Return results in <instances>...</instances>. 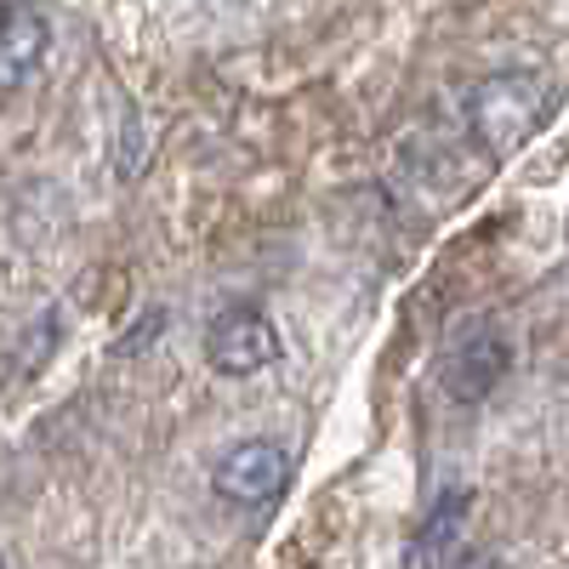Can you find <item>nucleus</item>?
Masks as SVG:
<instances>
[{"mask_svg": "<svg viewBox=\"0 0 569 569\" xmlns=\"http://www.w3.org/2000/svg\"><path fill=\"white\" fill-rule=\"evenodd\" d=\"M547 109H552V86L536 69H501L467 91V131L490 154H512L525 137L541 131Z\"/></svg>", "mask_w": 569, "mask_h": 569, "instance_id": "1", "label": "nucleus"}, {"mask_svg": "<svg viewBox=\"0 0 569 569\" xmlns=\"http://www.w3.org/2000/svg\"><path fill=\"white\" fill-rule=\"evenodd\" d=\"M279 359V330L257 302H228L206 325V365L217 376H257Z\"/></svg>", "mask_w": 569, "mask_h": 569, "instance_id": "2", "label": "nucleus"}, {"mask_svg": "<svg viewBox=\"0 0 569 569\" xmlns=\"http://www.w3.org/2000/svg\"><path fill=\"white\" fill-rule=\"evenodd\" d=\"M0 569H7V558H0Z\"/></svg>", "mask_w": 569, "mask_h": 569, "instance_id": "8", "label": "nucleus"}, {"mask_svg": "<svg viewBox=\"0 0 569 569\" xmlns=\"http://www.w3.org/2000/svg\"><path fill=\"white\" fill-rule=\"evenodd\" d=\"M461 518H467V496L450 490V496L433 507V518L421 525V536H416V563H421V569H439V563L461 547Z\"/></svg>", "mask_w": 569, "mask_h": 569, "instance_id": "6", "label": "nucleus"}, {"mask_svg": "<svg viewBox=\"0 0 569 569\" xmlns=\"http://www.w3.org/2000/svg\"><path fill=\"white\" fill-rule=\"evenodd\" d=\"M52 52V18L40 0H0V91H18Z\"/></svg>", "mask_w": 569, "mask_h": 569, "instance_id": "5", "label": "nucleus"}, {"mask_svg": "<svg viewBox=\"0 0 569 569\" xmlns=\"http://www.w3.org/2000/svg\"><path fill=\"white\" fill-rule=\"evenodd\" d=\"M512 365V348L507 337L490 325V319H467L456 337L445 342V359H439V376H445V393L456 405H479Z\"/></svg>", "mask_w": 569, "mask_h": 569, "instance_id": "3", "label": "nucleus"}, {"mask_svg": "<svg viewBox=\"0 0 569 569\" xmlns=\"http://www.w3.org/2000/svg\"><path fill=\"white\" fill-rule=\"evenodd\" d=\"M291 485V450L273 439H246L211 467V490L228 507H268Z\"/></svg>", "mask_w": 569, "mask_h": 569, "instance_id": "4", "label": "nucleus"}, {"mask_svg": "<svg viewBox=\"0 0 569 569\" xmlns=\"http://www.w3.org/2000/svg\"><path fill=\"white\" fill-rule=\"evenodd\" d=\"M439 569H501V563H496L490 552H467V547H456V552H450Z\"/></svg>", "mask_w": 569, "mask_h": 569, "instance_id": "7", "label": "nucleus"}]
</instances>
